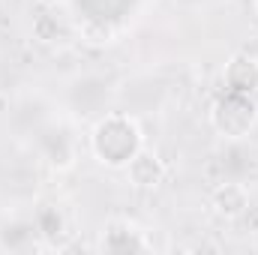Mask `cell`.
<instances>
[{"instance_id": "cell-1", "label": "cell", "mask_w": 258, "mask_h": 255, "mask_svg": "<svg viewBox=\"0 0 258 255\" xmlns=\"http://www.w3.org/2000/svg\"><path fill=\"white\" fill-rule=\"evenodd\" d=\"M144 147L141 129L126 114H108L102 117L93 135H90V150L93 156L108 165V168H126V162Z\"/></svg>"}, {"instance_id": "cell-2", "label": "cell", "mask_w": 258, "mask_h": 255, "mask_svg": "<svg viewBox=\"0 0 258 255\" xmlns=\"http://www.w3.org/2000/svg\"><path fill=\"white\" fill-rule=\"evenodd\" d=\"M210 123L225 138H246L258 123V102L249 93L225 90L210 108Z\"/></svg>"}, {"instance_id": "cell-3", "label": "cell", "mask_w": 258, "mask_h": 255, "mask_svg": "<svg viewBox=\"0 0 258 255\" xmlns=\"http://www.w3.org/2000/svg\"><path fill=\"white\" fill-rule=\"evenodd\" d=\"M222 81H225V90L249 93V96L258 93V57L246 54V51L231 54L225 69H222Z\"/></svg>"}, {"instance_id": "cell-4", "label": "cell", "mask_w": 258, "mask_h": 255, "mask_svg": "<svg viewBox=\"0 0 258 255\" xmlns=\"http://www.w3.org/2000/svg\"><path fill=\"white\" fill-rule=\"evenodd\" d=\"M165 174H168L165 162H162L153 150H147V147H141V150L126 162L129 183L138 186V189H156V186H162Z\"/></svg>"}, {"instance_id": "cell-5", "label": "cell", "mask_w": 258, "mask_h": 255, "mask_svg": "<svg viewBox=\"0 0 258 255\" xmlns=\"http://www.w3.org/2000/svg\"><path fill=\"white\" fill-rule=\"evenodd\" d=\"M210 210L219 216V219H240L246 210H249V189L243 183H219L216 189L210 192Z\"/></svg>"}, {"instance_id": "cell-6", "label": "cell", "mask_w": 258, "mask_h": 255, "mask_svg": "<svg viewBox=\"0 0 258 255\" xmlns=\"http://www.w3.org/2000/svg\"><path fill=\"white\" fill-rule=\"evenodd\" d=\"M78 39L93 45V48H105V45H111L117 39V27L111 21H105V18H84L78 24Z\"/></svg>"}, {"instance_id": "cell-7", "label": "cell", "mask_w": 258, "mask_h": 255, "mask_svg": "<svg viewBox=\"0 0 258 255\" xmlns=\"http://www.w3.org/2000/svg\"><path fill=\"white\" fill-rule=\"evenodd\" d=\"M252 6H255V15H258V0H252Z\"/></svg>"}]
</instances>
